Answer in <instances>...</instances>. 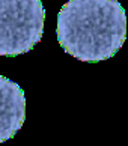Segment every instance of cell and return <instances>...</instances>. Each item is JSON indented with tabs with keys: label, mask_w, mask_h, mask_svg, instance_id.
<instances>
[{
	"label": "cell",
	"mask_w": 128,
	"mask_h": 146,
	"mask_svg": "<svg viewBox=\"0 0 128 146\" xmlns=\"http://www.w3.org/2000/svg\"><path fill=\"white\" fill-rule=\"evenodd\" d=\"M45 9L41 0H0V56L33 50L44 35Z\"/></svg>",
	"instance_id": "cell-2"
},
{
	"label": "cell",
	"mask_w": 128,
	"mask_h": 146,
	"mask_svg": "<svg viewBox=\"0 0 128 146\" xmlns=\"http://www.w3.org/2000/svg\"><path fill=\"white\" fill-rule=\"evenodd\" d=\"M26 121V96L18 83L0 75V143L12 139Z\"/></svg>",
	"instance_id": "cell-3"
},
{
	"label": "cell",
	"mask_w": 128,
	"mask_h": 146,
	"mask_svg": "<svg viewBox=\"0 0 128 146\" xmlns=\"http://www.w3.org/2000/svg\"><path fill=\"white\" fill-rule=\"evenodd\" d=\"M56 35L77 60H107L127 39L125 9L118 0H68L57 14Z\"/></svg>",
	"instance_id": "cell-1"
}]
</instances>
